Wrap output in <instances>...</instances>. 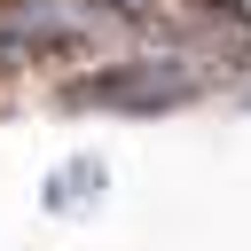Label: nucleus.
Masks as SVG:
<instances>
[{
    "instance_id": "f257e3e1",
    "label": "nucleus",
    "mask_w": 251,
    "mask_h": 251,
    "mask_svg": "<svg viewBox=\"0 0 251 251\" xmlns=\"http://www.w3.org/2000/svg\"><path fill=\"white\" fill-rule=\"evenodd\" d=\"M212 78H220V63H212L204 47H188V39H173V47H149V55H126V63H102V71L71 78L63 102H71V110H126V118H157V110L196 102Z\"/></svg>"
},
{
    "instance_id": "f03ea898",
    "label": "nucleus",
    "mask_w": 251,
    "mask_h": 251,
    "mask_svg": "<svg viewBox=\"0 0 251 251\" xmlns=\"http://www.w3.org/2000/svg\"><path fill=\"white\" fill-rule=\"evenodd\" d=\"M102 31H118L94 0H8L0 8V71L31 55H78Z\"/></svg>"
},
{
    "instance_id": "7ed1b4c3",
    "label": "nucleus",
    "mask_w": 251,
    "mask_h": 251,
    "mask_svg": "<svg viewBox=\"0 0 251 251\" xmlns=\"http://www.w3.org/2000/svg\"><path fill=\"white\" fill-rule=\"evenodd\" d=\"M102 196V165L94 157H71L55 180H47V212H78V204H94Z\"/></svg>"
},
{
    "instance_id": "20e7f679",
    "label": "nucleus",
    "mask_w": 251,
    "mask_h": 251,
    "mask_svg": "<svg viewBox=\"0 0 251 251\" xmlns=\"http://www.w3.org/2000/svg\"><path fill=\"white\" fill-rule=\"evenodd\" d=\"M94 8H102L110 24H173V16H180L173 0H94Z\"/></svg>"
}]
</instances>
